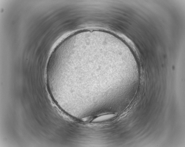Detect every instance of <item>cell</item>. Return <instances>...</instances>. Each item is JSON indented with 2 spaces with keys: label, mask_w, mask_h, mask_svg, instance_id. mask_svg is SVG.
<instances>
[{
  "label": "cell",
  "mask_w": 185,
  "mask_h": 147,
  "mask_svg": "<svg viewBox=\"0 0 185 147\" xmlns=\"http://www.w3.org/2000/svg\"><path fill=\"white\" fill-rule=\"evenodd\" d=\"M117 115L114 113H107L98 116L92 120L93 123H97L107 121L114 119Z\"/></svg>",
  "instance_id": "6da1fadb"
}]
</instances>
